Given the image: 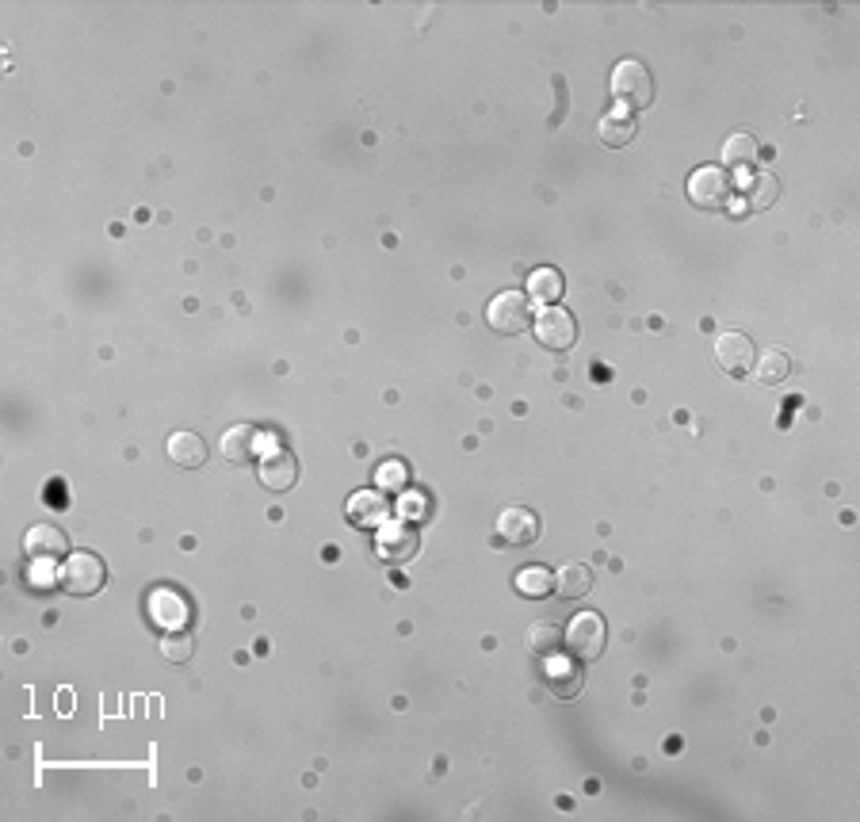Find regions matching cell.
<instances>
[{
	"label": "cell",
	"instance_id": "6da1fadb",
	"mask_svg": "<svg viewBox=\"0 0 860 822\" xmlns=\"http://www.w3.org/2000/svg\"><path fill=\"white\" fill-rule=\"evenodd\" d=\"M104 582H108V566L92 551H73L58 570V585L69 597H96L104 589Z\"/></svg>",
	"mask_w": 860,
	"mask_h": 822
},
{
	"label": "cell",
	"instance_id": "7a4b0ae2",
	"mask_svg": "<svg viewBox=\"0 0 860 822\" xmlns=\"http://www.w3.org/2000/svg\"><path fill=\"white\" fill-rule=\"evenodd\" d=\"M612 96H616V104L627 111H639V108H650V100H654V81H650V69L643 62H635V58H624V62H616L612 69Z\"/></svg>",
	"mask_w": 860,
	"mask_h": 822
},
{
	"label": "cell",
	"instance_id": "3957f363",
	"mask_svg": "<svg viewBox=\"0 0 860 822\" xmlns=\"http://www.w3.org/2000/svg\"><path fill=\"white\" fill-rule=\"evenodd\" d=\"M562 639H566V647H570V654L574 658H581V662H593V658H601L604 647H608V628H604V616L601 612H578L570 624H566V631H562Z\"/></svg>",
	"mask_w": 860,
	"mask_h": 822
},
{
	"label": "cell",
	"instance_id": "277c9868",
	"mask_svg": "<svg viewBox=\"0 0 860 822\" xmlns=\"http://www.w3.org/2000/svg\"><path fill=\"white\" fill-rule=\"evenodd\" d=\"M486 322L501 337H516V333L532 329V299L524 291H501L486 306Z\"/></svg>",
	"mask_w": 860,
	"mask_h": 822
},
{
	"label": "cell",
	"instance_id": "5b68a950",
	"mask_svg": "<svg viewBox=\"0 0 860 822\" xmlns=\"http://www.w3.org/2000/svg\"><path fill=\"white\" fill-rule=\"evenodd\" d=\"M532 333H536V341L543 348H551V352H570L574 341H578V322H574V314L562 310V306H543L536 318H532Z\"/></svg>",
	"mask_w": 860,
	"mask_h": 822
},
{
	"label": "cell",
	"instance_id": "8992f818",
	"mask_svg": "<svg viewBox=\"0 0 860 822\" xmlns=\"http://www.w3.org/2000/svg\"><path fill=\"white\" fill-rule=\"evenodd\" d=\"M146 616L153 620V628L180 631V628H188V620H192V605H188V597H180L176 589L157 585V589L146 593Z\"/></svg>",
	"mask_w": 860,
	"mask_h": 822
},
{
	"label": "cell",
	"instance_id": "52a82bcc",
	"mask_svg": "<svg viewBox=\"0 0 860 822\" xmlns=\"http://www.w3.org/2000/svg\"><path fill=\"white\" fill-rule=\"evenodd\" d=\"M734 195V180L727 169H719V165H704V169H696V173L688 176V199L696 203V207H727V199Z\"/></svg>",
	"mask_w": 860,
	"mask_h": 822
},
{
	"label": "cell",
	"instance_id": "ba28073f",
	"mask_svg": "<svg viewBox=\"0 0 860 822\" xmlns=\"http://www.w3.org/2000/svg\"><path fill=\"white\" fill-rule=\"evenodd\" d=\"M543 677H547L551 693L559 696V700H574L585 689V666H581V658H566L559 650L543 658Z\"/></svg>",
	"mask_w": 860,
	"mask_h": 822
},
{
	"label": "cell",
	"instance_id": "9c48e42d",
	"mask_svg": "<svg viewBox=\"0 0 860 822\" xmlns=\"http://www.w3.org/2000/svg\"><path fill=\"white\" fill-rule=\"evenodd\" d=\"M65 551H69V536L54 524H35L23 536V555L31 563H58V559H69Z\"/></svg>",
	"mask_w": 860,
	"mask_h": 822
},
{
	"label": "cell",
	"instance_id": "30bf717a",
	"mask_svg": "<svg viewBox=\"0 0 860 822\" xmlns=\"http://www.w3.org/2000/svg\"><path fill=\"white\" fill-rule=\"evenodd\" d=\"M257 475L268 490L283 494V490H291L299 482V459L287 452V448H264V455H260L257 463Z\"/></svg>",
	"mask_w": 860,
	"mask_h": 822
},
{
	"label": "cell",
	"instance_id": "8fae6325",
	"mask_svg": "<svg viewBox=\"0 0 860 822\" xmlns=\"http://www.w3.org/2000/svg\"><path fill=\"white\" fill-rule=\"evenodd\" d=\"M497 536L509 547H528V543L539 540V517L528 505H509L497 517Z\"/></svg>",
	"mask_w": 860,
	"mask_h": 822
},
{
	"label": "cell",
	"instance_id": "7c38bea8",
	"mask_svg": "<svg viewBox=\"0 0 860 822\" xmlns=\"http://www.w3.org/2000/svg\"><path fill=\"white\" fill-rule=\"evenodd\" d=\"M715 364L727 371V375H746L753 368V341L746 333H719V341H715Z\"/></svg>",
	"mask_w": 860,
	"mask_h": 822
},
{
	"label": "cell",
	"instance_id": "4fadbf2b",
	"mask_svg": "<svg viewBox=\"0 0 860 822\" xmlns=\"http://www.w3.org/2000/svg\"><path fill=\"white\" fill-rule=\"evenodd\" d=\"M390 501L379 494V490H360V494H352L348 498V520L356 524V528H383L390 520Z\"/></svg>",
	"mask_w": 860,
	"mask_h": 822
},
{
	"label": "cell",
	"instance_id": "5bb4252c",
	"mask_svg": "<svg viewBox=\"0 0 860 822\" xmlns=\"http://www.w3.org/2000/svg\"><path fill=\"white\" fill-rule=\"evenodd\" d=\"M597 134H601L604 146L620 150V146H627V142H631V138L639 134V119H635V111L612 108L608 115H601V123H597Z\"/></svg>",
	"mask_w": 860,
	"mask_h": 822
},
{
	"label": "cell",
	"instance_id": "9a60e30c",
	"mask_svg": "<svg viewBox=\"0 0 860 822\" xmlns=\"http://www.w3.org/2000/svg\"><path fill=\"white\" fill-rule=\"evenodd\" d=\"M218 448H222V459L226 463H234V467H245L253 452H257V433L249 429V425H230L222 440H218Z\"/></svg>",
	"mask_w": 860,
	"mask_h": 822
},
{
	"label": "cell",
	"instance_id": "2e32d148",
	"mask_svg": "<svg viewBox=\"0 0 860 822\" xmlns=\"http://www.w3.org/2000/svg\"><path fill=\"white\" fill-rule=\"evenodd\" d=\"M513 585H516V593H520V597H528V601H543V597H551V593H555V574H551L547 566L532 563V566H524V570H516Z\"/></svg>",
	"mask_w": 860,
	"mask_h": 822
},
{
	"label": "cell",
	"instance_id": "e0dca14e",
	"mask_svg": "<svg viewBox=\"0 0 860 822\" xmlns=\"http://www.w3.org/2000/svg\"><path fill=\"white\" fill-rule=\"evenodd\" d=\"M169 459L184 471H195L207 463V444L195 433H172L169 436Z\"/></svg>",
	"mask_w": 860,
	"mask_h": 822
},
{
	"label": "cell",
	"instance_id": "ac0fdd59",
	"mask_svg": "<svg viewBox=\"0 0 860 822\" xmlns=\"http://www.w3.org/2000/svg\"><path fill=\"white\" fill-rule=\"evenodd\" d=\"M589 589H593V570L585 563H566L555 574V593L562 601H581Z\"/></svg>",
	"mask_w": 860,
	"mask_h": 822
},
{
	"label": "cell",
	"instance_id": "d6986e66",
	"mask_svg": "<svg viewBox=\"0 0 860 822\" xmlns=\"http://www.w3.org/2000/svg\"><path fill=\"white\" fill-rule=\"evenodd\" d=\"M757 157H761V146H757V138L746 134V130H738V134H731V138L723 142V165H727V169H750Z\"/></svg>",
	"mask_w": 860,
	"mask_h": 822
},
{
	"label": "cell",
	"instance_id": "ffe728a7",
	"mask_svg": "<svg viewBox=\"0 0 860 822\" xmlns=\"http://www.w3.org/2000/svg\"><path fill=\"white\" fill-rule=\"evenodd\" d=\"M532 303H543V306H555L562 295V272L555 268H536L532 276H528V291H524Z\"/></svg>",
	"mask_w": 860,
	"mask_h": 822
},
{
	"label": "cell",
	"instance_id": "44dd1931",
	"mask_svg": "<svg viewBox=\"0 0 860 822\" xmlns=\"http://www.w3.org/2000/svg\"><path fill=\"white\" fill-rule=\"evenodd\" d=\"M788 375H792V356H788L784 348L761 352V360H757V383L780 387V383H788Z\"/></svg>",
	"mask_w": 860,
	"mask_h": 822
},
{
	"label": "cell",
	"instance_id": "7402d4cb",
	"mask_svg": "<svg viewBox=\"0 0 860 822\" xmlns=\"http://www.w3.org/2000/svg\"><path fill=\"white\" fill-rule=\"evenodd\" d=\"M379 555L390 559V563H406V559L417 555V536L409 528H387L379 536Z\"/></svg>",
	"mask_w": 860,
	"mask_h": 822
},
{
	"label": "cell",
	"instance_id": "603a6c76",
	"mask_svg": "<svg viewBox=\"0 0 860 822\" xmlns=\"http://www.w3.org/2000/svg\"><path fill=\"white\" fill-rule=\"evenodd\" d=\"M776 195H780V184H776V176H769V173H750L746 176V184H742V199L750 203V211L773 207Z\"/></svg>",
	"mask_w": 860,
	"mask_h": 822
},
{
	"label": "cell",
	"instance_id": "cb8c5ba5",
	"mask_svg": "<svg viewBox=\"0 0 860 822\" xmlns=\"http://www.w3.org/2000/svg\"><path fill=\"white\" fill-rule=\"evenodd\" d=\"M192 654H195V639L188 631H169V635L161 639V658L172 662V666H184Z\"/></svg>",
	"mask_w": 860,
	"mask_h": 822
},
{
	"label": "cell",
	"instance_id": "d4e9b609",
	"mask_svg": "<svg viewBox=\"0 0 860 822\" xmlns=\"http://www.w3.org/2000/svg\"><path fill=\"white\" fill-rule=\"evenodd\" d=\"M528 639H532V650H536V654H555L562 643V628L555 620H536Z\"/></svg>",
	"mask_w": 860,
	"mask_h": 822
},
{
	"label": "cell",
	"instance_id": "484cf974",
	"mask_svg": "<svg viewBox=\"0 0 860 822\" xmlns=\"http://www.w3.org/2000/svg\"><path fill=\"white\" fill-rule=\"evenodd\" d=\"M379 482H383L387 490H402V486H406V467H402V463H383V467H379Z\"/></svg>",
	"mask_w": 860,
	"mask_h": 822
},
{
	"label": "cell",
	"instance_id": "4316f807",
	"mask_svg": "<svg viewBox=\"0 0 860 822\" xmlns=\"http://www.w3.org/2000/svg\"><path fill=\"white\" fill-rule=\"evenodd\" d=\"M46 566H50V563H39V570L31 566V570H27V582L39 585V589H46V585H50V574H46Z\"/></svg>",
	"mask_w": 860,
	"mask_h": 822
},
{
	"label": "cell",
	"instance_id": "83f0119b",
	"mask_svg": "<svg viewBox=\"0 0 860 822\" xmlns=\"http://www.w3.org/2000/svg\"><path fill=\"white\" fill-rule=\"evenodd\" d=\"M727 207H731V215H750V203H746V199H742V195H738V199H727Z\"/></svg>",
	"mask_w": 860,
	"mask_h": 822
}]
</instances>
